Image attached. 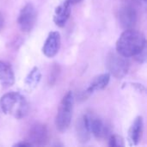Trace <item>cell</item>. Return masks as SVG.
<instances>
[{
    "instance_id": "9",
    "label": "cell",
    "mask_w": 147,
    "mask_h": 147,
    "mask_svg": "<svg viewBox=\"0 0 147 147\" xmlns=\"http://www.w3.org/2000/svg\"><path fill=\"white\" fill-rule=\"evenodd\" d=\"M76 133L79 142L86 143L90 140L91 132L90 128L89 115H84L78 120L76 124Z\"/></svg>"
},
{
    "instance_id": "17",
    "label": "cell",
    "mask_w": 147,
    "mask_h": 147,
    "mask_svg": "<svg viewBox=\"0 0 147 147\" xmlns=\"http://www.w3.org/2000/svg\"><path fill=\"white\" fill-rule=\"evenodd\" d=\"M59 65H54L52 69V71L50 73V76H49V84L50 85H53L57 78H58V76H59Z\"/></svg>"
},
{
    "instance_id": "20",
    "label": "cell",
    "mask_w": 147,
    "mask_h": 147,
    "mask_svg": "<svg viewBox=\"0 0 147 147\" xmlns=\"http://www.w3.org/2000/svg\"><path fill=\"white\" fill-rule=\"evenodd\" d=\"M71 4H76V3H81L83 0H68Z\"/></svg>"
},
{
    "instance_id": "12",
    "label": "cell",
    "mask_w": 147,
    "mask_h": 147,
    "mask_svg": "<svg viewBox=\"0 0 147 147\" xmlns=\"http://www.w3.org/2000/svg\"><path fill=\"white\" fill-rule=\"evenodd\" d=\"M15 83V75L11 65L0 60V85L3 88H8Z\"/></svg>"
},
{
    "instance_id": "6",
    "label": "cell",
    "mask_w": 147,
    "mask_h": 147,
    "mask_svg": "<svg viewBox=\"0 0 147 147\" xmlns=\"http://www.w3.org/2000/svg\"><path fill=\"white\" fill-rule=\"evenodd\" d=\"M49 139L48 129L46 125L35 123L32 125L28 132V142L32 146H44Z\"/></svg>"
},
{
    "instance_id": "19",
    "label": "cell",
    "mask_w": 147,
    "mask_h": 147,
    "mask_svg": "<svg viewBox=\"0 0 147 147\" xmlns=\"http://www.w3.org/2000/svg\"><path fill=\"white\" fill-rule=\"evenodd\" d=\"M3 23H4V19H3V15L0 13V30H1V28H3Z\"/></svg>"
},
{
    "instance_id": "16",
    "label": "cell",
    "mask_w": 147,
    "mask_h": 147,
    "mask_svg": "<svg viewBox=\"0 0 147 147\" xmlns=\"http://www.w3.org/2000/svg\"><path fill=\"white\" fill-rule=\"evenodd\" d=\"M109 146L111 147H120V146H124V140L121 137L113 134L109 137Z\"/></svg>"
},
{
    "instance_id": "5",
    "label": "cell",
    "mask_w": 147,
    "mask_h": 147,
    "mask_svg": "<svg viewBox=\"0 0 147 147\" xmlns=\"http://www.w3.org/2000/svg\"><path fill=\"white\" fill-rule=\"evenodd\" d=\"M36 16L37 13L34 4L31 3L25 4L21 9L17 18V23L20 29L23 32L31 31L35 24Z\"/></svg>"
},
{
    "instance_id": "14",
    "label": "cell",
    "mask_w": 147,
    "mask_h": 147,
    "mask_svg": "<svg viewBox=\"0 0 147 147\" xmlns=\"http://www.w3.org/2000/svg\"><path fill=\"white\" fill-rule=\"evenodd\" d=\"M143 117L138 116L134 121L128 131V140L131 142V145L137 146L141 139V135L143 133Z\"/></svg>"
},
{
    "instance_id": "15",
    "label": "cell",
    "mask_w": 147,
    "mask_h": 147,
    "mask_svg": "<svg viewBox=\"0 0 147 147\" xmlns=\"http://www.w3.org/2000/svg\"><path fill=\"white\" fill-rule=\"evenodd\" d=\"M40 79H41V73H40L39 68L34 67L29 71V73L28 74V76L25 78V81H24L25 90L28 92H31L39 84Z\"/></svg>"
},
{
    "instance_id": "18",
    "label": "cell",
    "mask_w": 147,
    "mask_h": 147,
    "mask_svg": "<svg viewBox=\"0 0 147 147\" xmlns=\"http://www.w3.org/2000/svg\"><path fill=\"white\" fill-rule=\"evenodd\" d=\"M14 146L28 147V146H32V145H31L29 142H28L27 140H25V141H22V142H19V143H16V144H15V145H14Z\"/></svg>"
},
{
    "instance_id": "13",
    "label": "cell",
    "mask_w": 147,
    "mask_h": 147,
    "mask_svg": "<svg viewBox=\"0 0 147 147\" xmlns=\"http://www.w3.org/2000/svg\"><path fill=\"white\" fill-rule=\"evenodd\" d=\"M110 77H111V75L109 73H103V74H101V75L96 77L90 82L89 86L87 87V89L84 92L85 95L89 96V95L93 94L96 91L104 90L109 84Z\"/></svg>"
},
{
    "instance_id": "4",
    "label": "cell",
    "mask_w": 147,
    "mask_h": 147,
    "mask_svg": "<svg viewBox=\"0 0 147 147\" xmlns=\"http://www.w3.org/2000/svg\"><path fill=\"white\" fill-rule=\"evenodd\" d=\"M106 65L109 73L115 78H124L129 70V61L127 58L122 56L119 53H110L107 57Z\"/></svg>"
},
{
    "instance_id": "11",
    "label": "cell",
    "mask_w": 147,
    "mask_h": 147,
    "mask_svg": "<svg viewBox=\"0 0 147 147\" xmlns=\"http://www.w3.org/2000/svg\"><path fill=\"white\" fill-rule=\"evenodd\" d=\"M90 128L91 134L97 139H102L108 136L109 129L107 124L99 117L90 115Z\"/></svg>"
},
{
    "instance_id": "1",
    "label": "cell",
    "mask_w": 147,
    "mask_h": 147,
    "mask_svg": "<svg viewBox=\"0 0 147 147\" xmlns=\"http://www.w3.org/2000/svg\"><path fill=\"white\" fill-rule=\"evenodd\" d=\"M146 48V40L143 33L134 28L125 29L116 41V52L126 58L135 57Z\"/></svg>"
},
{
    "instance_id": "3",
    "label": "cell",
    "mask_w": 147,
    "mask_h": 147,
    "mask_svg": "<svg viewBox=\"0 0 147 147\" xmlns=\"http://www.w3.org/2000/svg\"><path fill=\"white\" fill-rule=\"evenodd\" d=\"M73 103V94L71 91H69L63 97L55 117V126L57 130L60 133L65 132L70 127L72 117Z\"/></svg>"
},
{
    "instance_id": "8",
    "label": "cell",
    "mask_w": 147,
    "mask_h": 147,
    "mask_svg": "<svg viewBox=\"0 0 147 147\" xmlns=\"http://www.w3.org/2000/svg\"><path fill=\"white\" fill-rule=\"evenodd\" d=\"M61 39L60 34L57 31H52L48 34V36L43 45L42 53L47 58L54 57L60 48Z\"/></svg>"
},
{
    "instance_id": "7",
    "label": "cell",
    "mask_w": 147,
    "mask_h": 147,
    "mask_svg": "<svg viewBox=\"0 0 147 147\" xmlns=\"http://www.w3.org/2000/svg\"><path fill=\"white\" fill-rule=\"evenodd\" d=\"M121 26L124 29H131L136 25L137 22V11L133 5L127 4L121 8L118 15Z\"/></svg>"
},
{
    "instance_id": "21",
    "label": "cell",
    "mask_w": 147,
    "mask_h": 147,
    "mask_svg": "<svg viewBox=\"0 0 147 147\" xmlns=\"http://www.w3.org/2000/svg\"><path fill=\"white\" fill-rule=\"evenodd\" d=\"M140 3H143V4H146V0H140Z\"/></svg>"
},
{
    "instance_id": "2",
    "label": "cell",
    "mask_w": 147,
    "mask_h": 147,
    "mask_svg": "<svg viewBox=\"0 0 147 147\" xmlns=\"http://www.w3.org/2000/svg\"><path fill=\"white\" fill-rule=\"evenodd\" d=\"M0 107L5 115L16 119H22L29 111V105L26 98L19 92L11 91L4 94L0 98Z\"/></svg>"
},
{
    "instance_id": "10",
    "label": "cell",
    "mask_w": 147,
    "mask_h": 147,
    "mask_svg": "<svg viewBox=\"0 0 147 147\" xmlns=\"http://www.w3.org/2000/svg\"><path fill=\"white\" fill-rule=\"evenodd\" d=\"M71 13V3L66 0L60 5H59L54 11L53 22L59 28H63Z\"/></svg>"
}]
</instances>
